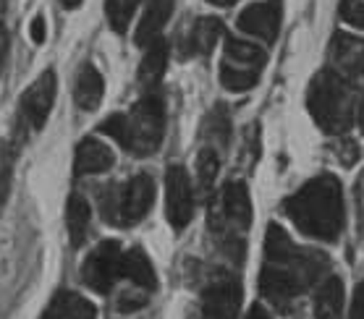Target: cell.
<instances>
[{"instance_id":"16","label":"cell","mask_w":364,"mask_h":319,"mask_svg":"<svg viewBox=\"0 0 364 319\" xmlns=\"http://www.w3.org/2000/svg\"><path fill=\"white\" fill-rule=\"evenodd\" d=\"M223 37V24L213 16H202L194 21V26L189 29L186 40H183V48H186V55H210L215 50L218 40Z\"/></svg>"},{"instance_id":"5","label":"cell","mask_w":364,"mask_h":319,"mask_svg":"<svg viewBox=\"0 0 364 319\" xmlns=\"http://www.w3.org/2000/svg\"><path fill=\"white\" fill-rule=\"evenodd\" d=\"M166 136V99L149 92L126 115V136L121 147L136 157H147L158 152Z\"/></svg>"},{"instance_id":"19","label":"cell","mask_w":364,"mask_h":319,"mask_svg":"<svg viewBox=\"0 0 364 319\" xmlns=\"http://www.w3.org/2000/svg\"><path fill=\"white\" fill-rule=\"evenodd\" d=\"M124 278H129L134 286L147 291V293L158 288L155 267H152V262H149V256L144 254L141 246H134L132 252L124 254Z\"/></svg>"},{"instance_id":"8","label":"cell","mask_w":364,"mask_h":319,"mask_svg":"<svg viewBox=\"0 0 364 319\" xmlns=\"http://www.w3.org/2000/svg\"><path fill=\"white\" fill-rule=\"evenodd\" d=\"M241 309V283L233 275H218L202 291L205 319H236Z\"/></svg>"},{"instance_id":"14","label":"cell","mask_w":364,"mask_h":319,"mask_svg":"<svg viewBox=\"0 0 364 319\" xmlns=\"http://www.w3.org/2000/svg\"><path fill=\"white\" fill-rule=\"evenodd\" d=\"M40 319H97V309L74 291H58Z\"/></svg>"},{"instance_id":"1","label":"cell","mask_w":364,"mask_h":319,"mask_svg":"<svg viewBox=\"0 0 364 319\" xmlns=\"http://www.w3.org/2000/svg\"><path fill=\"white\" fill-rule=\"evenodd\" d=\"M265 267L259 272V293L278 309H289L299 293L323 278L328 256L301 252L278 222H270L265 233Z\"/></svg>"},{"instance_id":"25","label":"cell","mask_w":364,"mask_h":319,"mask_svg":"<svg viewBox=\"0 0 364 319\" xmlns=\"http://www.w3.org/2000/svg\"><path fill=\"white\" fill-rule=\"evenodd\" d=\"M259 82V74L257 71H239V68H231L220 63V84H223L228 92H249L255 84Z\"/></svg>"},{"instance_id":"33","label":"cell","mask_w":364,"mask_h":319,"mask_svg":"<svg viewBox=\"0 0 364 319\" xmlns=\"http://www.w3.org/2000/svg\"><path fill=\"white\" fill-rule=\"evenodd\" d=\"M244 319H273V317H270V311H267L265 306L255 303V306H252V309L247 311V317H244Z\"/></svg>"},{"instance_id":"7","label":"cell","mask_w":364,"mask_h":319,"mask_svg":"<svg viewBox=\"0 0 364 319\" xmlns=\"http://www.w3.org/2000/svg\"><path fill=\"white\" fill-rule=\"evenodd\" d=\"M166 215L173 230H183L194 217V188L181 165H171L166 173Z\"/></svg>"},{"instance_id":"3","label":"cell","mask_w":364,"mask_h":319,"mask_svg":"<svg viewBox=\"0 0 364 319\" xmlns=\"http://www.w3.org/2000/svg\"><path fill=\"white\" fill-rule=\"evenodd\" d=\"M306 110L325 134H343L356 118V97L336 71H320L306 90Z\"/></svg>"},{"instance_id":"37","label":"cell","mask_w":364,"mask_h":319,"mask_svg":"<svg viewBox=\"0 0 364 319\" xmlns=\"http://www.w3.org/2000/svg\"><path fill=\"white\" fill-rule=\"evenodd\" d=\"M6 6H9V0H0V16L6 13Z\"/></svg>"},{"instance_id":"23","label":"cell","mask_w":364,"mask_h":319,"mask_svg":"<svg viewBox=\"0 0 364 319\" xmlns=\"http://www.w3.org/2000/svg\"><path fill=\"white\" fill-rule=\"evenodd\" d=\"M202 134L213 144H228V139H231V118H228V110L223 105H215L205 115Z\"/></svg>"},{"instance_id":"28","label":"cell","mask_w":364,"mask_h":319,"mask_svg":"<svg viewBox=\"0 0 364 319\" xmlns=\"http://www.w3.org/2000/svg\"><path fill=\"white\" fill-rule=\"evenodd\" d=\"M338 13L346 24L356 26V29L364 32V0H341Z\"/></svg>"},{"instance_id":"27","label":"cell","mask_w":364,"mask_h":319,"mask_svg":"<svg viewBox=\"0 0 364 319\" xmlns=\"http://www.w3.org/2000/svg\"><path fill=\"white\" fill-rule=\"evenodd\" d=\"M11 175H14V155L6 141H0V205L9 199Z\"/></svg>"},{"instance_id":"34","label":"cell","mask_w":364,"mask_h":319,"mask_svg":"<svg viewBox=\"0 0 364 319\" xmlns=\"http://www.w3.org/2000/svg\"><path fill=\"white\" fill-rule=\"evenodd\" d=\"M356 123H359V129L364 131V97L359 99V105H356Z\"/></svg>"},{"instance_id":"9","label":"cell","mask_w":364,"mask_h":319,"mask_svg":"<svg viewBox=\"0 0 364 319\" xmlns=\"http://www.w3.org/2000/svg\"><path fill=\"white\" fill-rule=\"evenodd\" d=\"M236 26L249 37L273 42L281 29V0H262V3L247 6L236 18Z\"/></svg>"},{"instance_id":"17","label":"cell","mask_w":364,"mask_h":319,"mask_svg":"<svg viewBox=\"0 0 364 319\" xmlns=\"http://www.w3.org/2000/svg\"><path fill=\"white\" fill-rule=\"evenodd\" d=\"M315 319H343V280L331 275L315 293Z\"/></svg>"},{"instance_id":"4","label":"cell","mask_w":364,"mask_h":319,"mask_svg":"<svg viewBox=\"0 0 364 319\" xmlns=\"http://www.w3.org/2000/svg\"><path fill=\"white\" fill-rule=\"evenodd\" d=\"M152 205H155V180L149 178L147 173L134 175L124 186L108 183L97 191L100 215L108 225H121V228L136 225L147 217Z\"/></svg>"},{"instance_id":"30","label":"cell","mask_w":364,"mask_h":319,"mask_svg":"<svg viewBox=\"0 0 364 319\" xmlns=\"http://www.w3.org/2000/svg\"><path fill=\"white\" fill-rule=\"evenodd\" d=\"M348 319H364V280H359L351 296V306H348Z\"/></svg>"},{"instance_id":"10","label":"cell","mask_w":364,"mask_h":319,"mask_svg":"<svg viewBox=\"0 0 364 319\" xmlns=\"http://www.w3.org/2000/svg\"><path fill=\"white\" fill-rule=\"evenodd\" d=\"M53 99H55V71L48 68L40 79L21 94V115L32 129H42L48 121L50 110H53Z\"/></svg>"},{"instance_id":"36","label":"cell","mask_w":364,"mask_h":319,"mask_svg":"<svg viewBox=\"0 0 364 319\" xmlns=\"http://www.w3.org/2000/svg\"><path fill=\"white\" fill-rule=\"evenodd\" d=\"M60 6H63V9H79L82 0H60Z\"/></svg>"},{"instance_id":"2","label":"cell","mask_w":364,"mask_h":319,"mask_svg":"<svg viewBox=\"0 0 364 319\" xmlns=\"http://www.w3.org/2000/svg\"><path fill=\"white\" fill-rule=\"evenodd\" d=\"M283 212L299 228V233L333 244L338 241L346 225V205H343V186L331 173L309 178L304 186L294 191L283 202Z\"/></svg>"},{"instance_id":"13","label":"cell","mask_w":364,"mask_h":319,"mask_svg":"<svg viewBox=\"0 0 364 319\" xmlns=\"http://www.w3.org/2000/svg\"><path fill=\"white\" fill-rule=\"evenodd\" d=\"M171 13H173V0H149L147 9H144V13L139 18L134 42L141 45V48H149L155 40H160V32L166 29Z\"/></svg>"},{"instance_id":"32","label":"cell","mask_w":364,"mask_h":319,"mask_svg":"<svg viewBox=\"0 0 364 319\" xmlns=\"http://www.w3.org/2000/svg\"><path fill=\"white\" fill-rule=\"evenodd\" d=\"M29 37H32V42H37V45L45 42V16H42V13H37V16L32 18V24H29Z\"/></svg>"},{"instance_id":"15","label":"cell","mask_w":364,"mask_h":319,"mask_svg":"<svg viewBox=\"0 0 364 319\" xmlns=\"http://www.w3.org/2000/svg\"><path fill=\"white\" fill-rule=\"evenodd\" d=\"M223 212L236 228L247 230L252 225V199L244 180H228L223 186Z\"/></svg>"},{"instance_id":"26","label":"cell","mask_w":364,"mask_h":319,"mask_svg":"<svg viewBox=\"0 0 364 319\" xmlns=\"http://www.w3.org/2000/svg\"><path fill=\"white\" fill-rule=\"evenodd\" d=\"M218 171H220V157H218L215 149L205 147L197 155V178H199L202 191H210V186H213L218 178Z\"/></svg>"},{"instance_id":"12","label":"cell","mask_w":364,"mask_h":319,"mask_svg":"<svg viewBox=\"0 0 364 319\" xmlns=\"http://www.w3.org/2000/svg\"><path fill=\"white\" fill-rule=\"evenodd\" d=\"M116 163V155L108 144L92 139H82V144L76 147V160H74V171L76 175H97V173H105L113 168Z\"/></svg>"},{"instance_id":"22","label":"cell","mask_w":364,"mask_h":319,"mask_svg":"<svg viewBox=\"0 0 364 319\" xmlns=\"http://www.w3.org/2000/svg\"><path fill=\"white\" fill-rule=\"evenodd\" d=\"M90 217H92V210L87 205V199L79 197V194H71L66 202V230H68V241H71L74 249L84 244L87 230H90Z\"/></svg>"},{"instance_id":"18","label":"cell","mask_w":364,"mask_h":319,"mask_svg":"<svg viewBox=\"0 0 364 319\" xmlns=\"http://www.w3.org/2000/svg\"><path fill=\"white\" fill-rule=\"evenodd\" d=\"M223 63L231 68H239V71H257V74H262L265 53L257 48V45H252V42L225 40Z\"/></svg>"},{"instance_id":"11","label":"cell","mask_w":364,"mask_h":319,"mask_svg":"<svg viewBox=\"0 0 364 319\" xmlns=\"http://www.w3.org/2000/svg\"><path fill=\"white\" fill-rule=\"evenodd\" d=\"M331 58L338 68L336 74H341L343 79H359L364 74V40L351 34H336Z\"/></svg>"},{"instance_id":"31","label":"cell","mask_w":364,"mask_h":319,"mask_svg":"<svg viewBox=\"0 0 364 319\" xmlns=\"http://www.w3.org/2000/svg\"><path fill=\"white\" fill-rule=\"evenodd\" d=\"M336 155H338V160L346 165V168H351V165L359 160V147H356L351 139H346V141H341L338 147H336Z\"/></svg>"},{"instance_id":"24","label":"cell","mask_w":364,"mask_h":319,"mask_svg":"<svg viewBox=\"0 0 364 319\" xmlns=\"http://www.w3.org/2000/svg\"><path fill=\"white\" fill-rule=\"evenodd\" d=\"M139 3L141 0H105V16H108L110 29L118 34H126Z\"/></svg>"},{"instance_id":"6","label":"cell","mask_w":364,"mask_h":319,"mask_svg":"<svg viewBox=\"0 0 364 319\" xmlns=\"http://www.w3.org/2000/svg\"><path fill=\"white\" fill-rule=\"evenodd\" d=\"M124 278V252L118 241H102L87 254L82 264L84 286L95 293H110L116 280Z\"/></svg>"},{"instance_id":"29","label":"cell","mask_w":364,"mask_h":319,"mask_svg":"<svg viewBox=\"0 0 364 319\" xmlns=\"http://www.w3.org/2000/svg\"><path fill=\"white\" fill-rule=\"evenodd\" d=\"M147 303V291H126L118 296V309L121 311H136Z\"/></svg>"},{"instance_id":"21","label":"cell","mask_w":364,"mask_h":319,"mask_svg":"<svg viewBox=\"0 0 364 319\" xmlns=\"http://www.w3.org/2000/svg\"><path fill=\"white\" fill-rule=\"evenodd\" d=\"M168 68V45L166 40H155L144 53V60L139 66V84L144 90H155Z\"/></svg>"},{"instance_id":"35","label":"cell","mask_w":364,"mask_h":319,"mask_svg":"<svg viewBox=\"0 0 364 319\" xmlns=\"http://www.w3.org/2000/svg\"><path fill=\"white\" fill-rule=\"evenodd\" d=\"M207 3H210V6H218V9H228L236 0H207Z\"/></svg>"},{"instance_id":"20","label":"cell","mask_w":364,"mask_h":319,"mask_svg":"<svg viewBox=\"0 0 364 319\" xmlns=\"http://www.w3.org/2000/svg\"><path fill=\"white\" fill-rule=\"evenodd\" d=\"M102 94H105V82L95 66H84L76 76V87H74V99L82 110H95V107L102 102Z\"/></svg>"}]
</instances>
